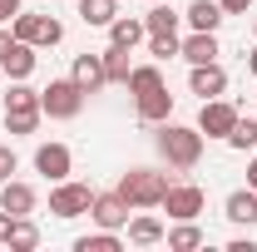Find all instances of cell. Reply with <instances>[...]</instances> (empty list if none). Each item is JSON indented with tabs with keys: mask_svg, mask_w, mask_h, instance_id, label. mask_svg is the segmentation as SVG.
Wrapping results in <instances>:
<instances>
[{
	"mask_svg": "<svg viewBox=\"0 0 257 252\" xmlns=\"http://www.w3.org/2000/svg\"><path fill=\"white\" fill-rule=\"evenodd\" d=\"M159 134H154V144H159V154L168 168H178V173H188V168H198L203 163V129H188V124H154Z\"/></svg>",
	"mask_w": 257,
	"mask_h": 252,
	"instance_id": "cell-1",
	"label": "cell"
},
{
	"mask_svg": "<svg viewBox=\"0 0 257 252\" xmlns=\"http://www.w3.org/2000/svg\"><path fill=\"white\" fill-rule=\"evenodd\" d=\"M40 119H45V109H40V89H30L25 79H15V84L5 89V129H10L15 139H25V134L40 129Z\"/></svg>",
	"mask_w": 257,
	"mask_h": 252,
	"instance_id": "cell-2",
	"label": "cell"
},
{
	"mask_svg": "<svg viewBox=\"0 0 257 252\" xmlns=\"http://www.w3.org/2000/svg\"><path fill=\"white\" fill-rule=\"evenodd\" d=\"M114 193L124 198L128 208H159L163 193H168V173H159V168H128Z\"/></svg>",
	"mask_w": 257,
	"mask_h": 252,
	"instance_id": "cell-3",
	"label": "cell"
},
{
	"mask_svg": "<svg viewBox=\"0 0 257 252\" xmlns=\"http://www.w3.org/2000/svg\"><path fill=\"white\" fill-rule=\"evenodd\" d=\"M40 109H45L50 119H79V109H84V89H79L74 79H50V84L40 89Z\"/></svg>",
	"mask_w": 257,
	"mask_h": 252,
	"instance_id": "cell-4",
	"label": "cell"
},
{
	"mask_svg": "<svg viewBox=\"0 0 257 252\" xmlns=\"http://www.w3.org/2000/svg\"><path fill=\"white\" fill-rule=\"evenodd\" d=\"M15 40H25L35 50H55L64 40V25L55 15H15Z\"/></svg>",
	"mask_w": 257,
	"mask_h": 252,
	"instance_id": "cell-5",
	"label": "cell"
},
{
	"mask_svg": "<svg viewBox=\"0 0 257 252\" xmlns=\"http://www.w3.org/2000/svg\"><path fill=\"white\" fill-rule=\"evenodd\" d=\"M237 119H242L237 104H227L223 94H218V99H203V109H198V129H203V139H227Z\"/></svg>",
	"mask_w": 257,
	"mask_h": 252,
	"instance_id": "cell-6",
	"label": "cell"
},
{
	"mask_svg": "<svg viewBox=\"0 0 257 252\" xmlns=\"http://www.w3.org/2000/svg\"><path fill=\"white\" fill-rule=\"evenodd\" d=\"M89 203H94V188H89V183H69V178H64V183H55V193H50V213H55V218H79V213H89Z\"/></svg>",
	"mask_w": 257,
	"mask_h": 252,
	"instance_id": "cell-7",
	"label": "cell"
},
{
	"mask_svg": "<svg viewBox=\"0 0 257 252\" xmlns=\"http://www.w3.org/2000/svg\"><path fill=\"white\" fill-rule=\"evenodd\" d=\"M159 208H163L173 222H188V218L203 213V188H198V183H168V193H163Z\"/></svg>",
	"mask_w": 257,
	"mask_h": 252,
	"instance_id": "cell-8",
	"label": "cell"
},
{
	"mask_svg": "<svg viewBox=\"0 0 257 252\" xmlns=\"http://www.w3.org/2000/svg\"><path fill=\"white\" fill-rule=\"evenodd\" d=\"M69 168H74L69 144H40V149H35V173H45L50 183H64V178H69Z\"/></svg>",
	"mask_w": 257,
	"mask_h": 252,
	"instance_id": "cell-9",
	"label": "cell"
},
{
	"mask_svg": "<svg viewBox=\"0 0 257 252\" xmlns=\"http://www.w3.org/2000/svg\"><path fill=\"white\" fill-rule=\"evenodd\" d=\"M128 213H134V208H128L119 193H94V203H89V218H94L99 227H114V232L128 227Z\"/></svg>",
	"mask_w": 257,
	"mask_h": 252,
	"instance_id": "cell-10",
	"label": "cell"
},
{
	"mask_svg": "<svg viewBox=\"0 0 257 252\" xmlns=\"http://www.w3.org/2000/svg\"><path fill=\"white\" fill-rule=\"evenodd\" d=\"M188 89H193L198 99H218V94L227 89V69H223L218 60H213V64H193V74H188Z\"/></svg>",
	"mask_w": 257,
	"mask_h": 252,
	"instance_id": "cell-11",
	"label": "cell"
},
{
	"mask_svg": "<svg viewBox=\"0 0 257 252\" xmlns=\"http://www.w3.org/2000/svg\"><path fill=\"white\" fill-rule=\"evenodd\" d=\"M69 79H74L84 94H99V89L109 84V74H104V55H74V69H69Z\"/></svg>",
	"mask_w": 257,
	"mask_h": 252,
	"instance_id": "cell-12",
	"label": "cell"
},
{
	"mask_svg": "<svg viewBox=\"0 0 257 252\" xmlns=\"http://www.w3.org/2000/svg\"><path fill=\"white\" fill-rule=\"evenodd\" d=\"M35 203H40V198H35L30 183H20V178H5V183H0V208H5V213H15V218H30Z\"/></svg>",
	"mask_w": 257,
	"mask_h": 252,
	"instance_id": "cell-13",
	"label": "cell"
},
{
	"mask_svg": "<svg viewBox=\"0 0 257 252\" xmlns=\"http://www.w3.org/2000/svg\"><path fill=\"white\" fill-rule=\"evenodd\" d=\"M178 55L188 64H213L218 60V35L213 30H193L188 40H178Z\"/></svg>",
	"mask_w": 257,
	"mask_h": 252,
	"instance_id": "cell-14",
	"label": "cell"
},
{
	"mask_svg": "<svg viewBox=\"0 0 257 252\" xmlns=\"http://www.w3.org/2000/svg\"><path fill=\"white\" fill-rule=\"evenodd\" d=\"M223 218H227V222H237V227H252V222H257V188H237V193H227Z\"/></svg>",
	"mask_w": 257,
	"mask_h": 252,
	"instance_id": "cell-15",
	"label": "cell"
},
{
	"mask_svg": "<svg viewBox=\"0 0 257 252\" xmlns=\"http://www.w3.org/2000/svg\"><path fill=\"white\" fill-rule=\"evenodd\" d=\"M134 109H139L144 124H163V119L173 114V94H168V84H163V89H149V94H139V99H134Z\"/></svg>",
	"mask_w": 257,
	"mask_h": 252,
	"instance_id": "cell-16",
	"label": "cell"
},
{
	"mask_svg": "<svg viewBox=\"0 0 257 252\" xmlns=\"http://www.w3.org/2000/svg\"><path fill=\"white\" fill-rule=\"evenodd\" d=\"M35 64H40V55H35V45H25V40H15V45H10V55L0 60V69H5L10 79H30V74H35Z\"/></svg>",
	"mask_w": 257,
	"mask_h": 252,
	"instance_id": "cell-17",
	"label": "cell"
},
{
	"mask_svg": "<svg viewBox=\"0 0 257 252\" xmlns=\"http://www.w3.org/2000/svg\"><path fill=\"white\" fill-rule=\"evenodd\" d=\"M128 242H134V247H154V242H163V222L149 218V213L128 218Z\"/></svg>",
	"mask_w": 257,
	"mask_h": 252,
	"instance_id": "cell-18",
	"label": "cell"
},
{
	"mask_svg": "<svg viewBox=\"0 0 257 252\" xmlns=\"http://www.w3.org/2000/svg\"><path fill=\"white\" fill-rule=\"evenodd\" d=\"M144 30H149V35H178V15H173V0H154V10L144 15Z\"/></svg>",
	"mask_w": 257,
	"mask_h": 252,
	"instance_id": "cell-19",
	"label": "cell"
},
{
	"mask_svg": "<svg viewBox=\"0 0 257 252\" xmlns=\"http://www.w3.org/2000/svg\"><path fill=\"white\" fill-rule=\"evenodd\" d=\"M188 25H193V30H213V35H218V25H223V5H218V0H193V5H188Z\"/></svg>",
	"mask_w": 257,
	"mask_h": 252,
	"instance_id": "cell-20",
	"label": "cell"
},
{
	"mask_svg": "<svg viewBox=\"0 0 257 252\" xmlns=\"http://www.w3.org/2000/svg\"><path fill=\"white\" fill-rule=\"evenodd\" d=\"M163 237H168V247H173V252H193V247H203V242H208V237H203V227H198L193 218L178 222V227H168Z\"/></svg>",
	"mask_w": 257,
	"mask_h": 252,
	"instance_id": "cell-21",
	"label": "cell"
},
{
	"mask_svg": "<svg viewBox=\"0 0 257 252\" xmlns=\"http://www.w3.org/2000/svg\"><path fill=\"white\" fill-rule=\"evenodd\" d=\"M149 89H163V69L159 64H134L128 69V94H149Z\"/></svg>",
	"mask_w": 257,
	"mask_h": 252,
	"instance_id": "cell-22",
	"label": "cell"
},
{
	"mask_svg": "<svg viewBox=\"0 0 257 252\" xmlns=\"http://www.w3.org/2000/svg\"><path fill=\"white\" fill-rule=\"evenodd\" d=\"M114 10H119V0H79V20L84 25H99V30L114 25Z\"/></svg>",
	"mask_w": 257,
	"mask_h": 252,
	"instance_id": "cell-23",
	"label": "cell"
},
{
	"mask_svg": "<svg viewBox=\"0 0 257 252\" xmlns=\"http://www.w3.org/2000/svg\"><path fill=\"white\" fill-rule=\"evenodd\" d=\"M144 20H124V15H114V25H109V45H124V50H134L139 40H144Z\"/></svg>",
	"mask_w": 257,
	"mask_h": 252,
	"instance_id": "cell-24",
	"label": "cell"
},
{
	"mask_svg": "<svg viewBox=\"0 0 257 252\" xmlns=\"http://www.w3.org/2000/svg\"><path fill=\"white\" fill-rule=\"evenodd\" d=\"M128 69H134V64H128V50L124 45H109V50H104V74H109V84H128Z\"/></svg>",
	"mask_w": 257,
	"mask_h": 252,
	"instance_id": "cell-25",
	"label": "cell"
},
{
	"mask_svg": "<svg viewBox=\"0 0 257 252\" xmlns=\"http://www.w3.org/2000/svg\"><path fill=\"white\" fill-rule=\"evenodd\" d=\"M124 242H119V232L114 227H99L94 237H74V252H119Z\"/></svg>",
	"mask_w": 257,
	"mask_h": 252,
	"instance_id": "cell-26",
	"label": "cell"
},
{
	"mask_svg": "<svg viewBox=\"0 0 257 252\" xmlns=\"http://www.w3.org/2000/svg\"><path fill=\"white\" fill-rule=\"evenodd\" d=\"M223 144H227V149H237V154L257 149V119H237V124H232V134H227Z\"/></svg>",
	"mask_w": 257,
	"mask_h": 252,
	"instance_id": "cell-27",
	"label": "cell"
},
{
	"mask_svg": "<svg viewBox=\"0 0 257 252\" xmlns=\"http://www.w3.org/2000/svg\"><path fill=\"white\" fill-rule=\"evenodd\" d=\"M10 247L15 252H35L40 247V227L30 218H15V232H10Z\"/></svg>",
	"mask_w": 257,
	"mask_h": 252,
	"instance_id": "cell-28",
	"label": "cell"
},
{
	"mask_svg": "<svg viewBox=\"0 0 257 252\" xmlns=\"http://www.w3.org/2000/svg\"><path fill=\"white\" fill-rule=\"evenodd\" d=\"M149 55L154 60H173L178 55V35H149Z\"/></svg>",
	"mask_w": 257,
	"mask_h": 252,
	"instance_id": "cell-29",
	"label": "cell"
},
{
	"mask_svg": "<svg viewBox=\"0 0 257 252\" xmlns=\"http://www.w3.org/2000/svg\"><path fill=\"white\" fill-rule=\"evenodd\" d=\"M15 168H20V163H15V149H10V144H0V183H5Z\"/></svg>",
	"mask_w": 257,
	"mask_h": 252,
	"instance_id": "cell-30",
	"label": "cell"
},
{
	"mask_svg": "<svg viewBox=\"0 0 257 252\" xmlns=\"http://www.w3.org/2000/svg\"><path fill=\"white\" fill-rule=\"evenodd\" d=\"M10 232H15V213L0 208V242H5V247H10Z\"/></svg>",
	"mask_w": 257,
	"mask_h": 252,
	"instance_id": "cell-31",
	"label": "cell"
},
{
	"mask_svg": "<svg viewBox=\"0 0 257 252\" xmlns=\"http://www.w3.org/2000/svg\"><path fill=\"white\" fill-rule=\"evenodd\" d=\"M223 5V15H247L252 10V0H218Z\"/></svg>",
	"mask_w": 257,
	"mask_h": 252,
	"instance_id": "cell-32",
	"label": "cell"
},
{
	"mask_svg": "<svg viewBox=\"0 0 257 252\" xmlns=\"http://www.w3.org/2000/svg\"><path fill=\"white\" fill-rule=\"evenodd\" d=\"M10 15H20V0H0V25H5Z\"/></svg>",
	"mask_w": 257,
	"mask_h": 252,
	"instance_id": "cell-33",
	"label": "cell"
},
{
	"mask_svg": "<svg viewBox=\"0 0 257 252\" xmlns=\"http://www.w3.org/2000/svg\"><path fill=\"white\" fill-rule=\"evenodd\" d=\"M10 45H15V30H0V60L10 55Z\"/></svg>",
	"mask_w": 257,
	"mask_h": 252,
	"instance_id": "cell-34",
	"label": "cell"
},
{
	"mask_svg": "<svg viewBox=\"0 0 257 252\" xmlns=\"http://www.w3.org/2000/svg\"><path fill=\"white\" fill-rule=\"evenodd\" d=\"M247 188H257V158L247 163Z\"/></svg>",
	"mask_w": 257,
	"mask_h": 252,
	"instance_id": "cell-35",
	"label": "cell"
},
{
	"mask_svg": "<svg viewBox=\"0 0 257 252\" xmlns=\"http://www.w3.org/2000/svg\"><path fill=\"white\" fill-rule=\"evenodd\" d=\"M247 69H252V74H257V45H252V55H247Z\"/></svg>",
	"mask_w": 257,
	"mask_h": 252,
	"instance_id": "cell-36",
	"label": "cell"
},
{
	"mask_svg": "<svg viewBox=\"0 0 257 252\" xmlns=\"http://www.w3.org/2000/svg\"><path fill=\"white\" fill-rule=\"evenodd\" d=\"M252 30H257V15H252Z\"/></svg>",
	"mask_w": 257,
	"mask_h": 252,
	"instance_id": "cell-37",
	"label": "cell"
}]
</instances>
